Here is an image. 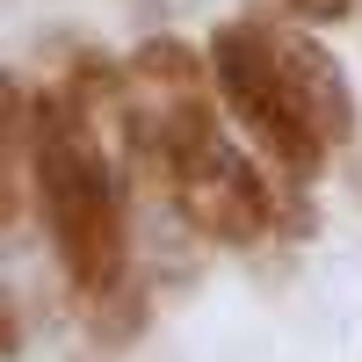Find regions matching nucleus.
I'll return each mask as SVG.
<instances>
[{
	"label": "nucleus",
	"mask_w": 362,
	"mask_h": 362,
	"mask_svg": "<svg viewBox=\"0 0 362 362\" xmlns=\"http://www.w3.org/2000/svg\"><path fill=\"white\" fill-rule=\"evenodd\" d=\"M29 189H37L51 254L66 268V290L80 297L87 326L116 348L145 326L138 254H131V210L116 181L95 116L66 102L58 87H37V145H29Z\"/></svg>",
	"instance_id": "f257e3e1"
},
{
	"label": "nucleus",
	"mask_w": 362,
	"mask_h": 362,
	"mask_svg": "<svg viewBox=\"0 0 362 362\" xmlns=\"http://www.w3.org/2000/svg\"><path fill=\"white\" fill-rule=\"evenodd\" d=\"M210 87H218V102L232 109V124L254 138V153L268 160V174L290 181V189H312L334 160V145H326L305 116H297L290 87L276 73V58H268V37L254 15H232L210 29Z\"/></svg>",
	"instance_id": "f03ea898"
},
{
	"label": "nucleus",
	"mask_w": 362,
	"mask_h": 362,
	"mask_svg": "<svg viewBox=\"0 0 362 362\" xmlns=\"http://www.w3.org/2000/svg\"><path fill=\"white\" fill-rule=\"evenodd\" d=\"M254 22H261V37H268V58H276V73H283V87H290L297 116H305V124L341 153V145L355 138V87H348V73H341V58L326 51L319 37L276 22V15H254Z\"/></svg>",
	"instance_id": "7ed1b4c3"
},
{
	"label": "nucleus",
	"mask_w": 362,
	"mask_h": 362,
	"mask_svg": "<svg viewBox=\"0 0 362 362\" xmlns=\"http://www.w3.org/2000/svg\"><path fill=\"white\" fill-rule=\"evenodd\" d=\"M29 145H37V87L15 80V73H0V225L22 218Z\"/></svg>",
	"instance_id": "20e7f679"
},
{
	"label": "nucleus",
	"mask_w": 362,
	"mask_h": 362,
	"mask_svg": "<svg viewBox=\"0 0 362 362\" xmlns=\"http://www.w3.org/2000/svg\"><path fill=\"white\" fill-rule=\"evenodd\" d=\"M283 8L297 22H341V15H355V0H283Z\"/></svg>",
	"instance_id": "39448f33"
},
{
	"label": "nucleus",
	"mask_w": 362,
	"mask_h": 362,
	"mask_svg": "<svg viewBox=\"0 0 362 362\" xmlns=\"http://www.w3.org/2000/svg\"><path fill=\"white\" fill-rule=\"evenodd\" d=\"M8 355H22V319L8 305V290H0V362H8Z\"/></svg>",
	"instance_id": "423d86ee"
}]
</instances>
